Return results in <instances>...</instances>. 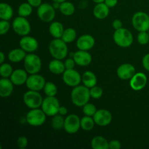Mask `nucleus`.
<instances>
[{
    "mask_svg": "<svg viewBox=\"0 0 149 149\" xmlns=\"http://www.w3.org/2000/svg\"><path fill=\"white\" fill-rule=\"evenodd\" d=\"M81 81L83 83V85L90 89L94 86L97 85V77L92 71H87L81 76Z\"/></svg>",
    "mask_w": 149,
    "mask_h": 149,
    "instance_id": "24",
    "label": "nucleus"
},
{
    "mask_svg": "<svg viewBox=\"0 0 149 149\" xmlns=\"http://www.w3.org/2000/svg\"><path fill=\"white\" fill-rule=\"evenodd\" d=\"M4 60H5V55H4V52H0V63H4Z\"/></svg>",
    "mask_w": 149,
    "mask_h": 149,
    "instance_id": "48",
    "label": "nucleus"
},
{
    "mask_svg": "<svg viewBox=\"0 0 149 149\" xmlns=\"http://www.w3.org/2000/svg\"><path fill=\"white\" fill-rule=\"evenodd\" d=\"M64 27L61 23L58 21L52 22L49 27V32L55 39H60L62 37L64 32Z\"/></svg>",
    "mask_w": 149,
    "mask_h": 149,
    "instance_id": "26",
    "label": "nucleus"
},
{
    "mask_svg": "<svg viewBox=\"0 0 149 149\" xmlns=\"http://www.w3.org/2000/svg\"><path fill=\"white\" fill-rule=\"evenodd\" d=\"M95 122L100 127H106L112 121V114L106 109H99L93 116Z\"/></svg>",
    "mask_w": 149,
    "mask_h": 149,
    "instance_id": "14",
    "label": "nucleus"
},
{
    "mask_svg": "<svg viewBox=\"0 0 149 149\" xmlns=\"http://www.w3.org/2000/svg\"><path fill=\"white\" fill-rule=\"evenodd\" d=\"M61 38L52 40L49 45V52L55 59L63 60L68 53V46Z\"/></svg>",
    "mask_w": 149,
    "mask_h": 149,
    "instance_id": "2",
    "label": "nucleus"
},
{
    "mask_svg": "<svg viewBox=\"0 0 149 149\" xmlns=\"http://www.w3.org/2000/svg\"><path fill=\"white\" fill-rule=\"evenodd\" d=\"M37 15L42 21L51 23L55 17V9L49 3H43L37 7Z\"/></svg>",
    "mask_w": 149,
    "mask_h": 149,
    "instance_id": "10",
    "label": "nucleus"
},
{
    "mask_svg": "<svg viewBox=\"0 0 149 149\" xmlns=\"http://www.w3.org/2000/svg\"><path fill=\"white\" fill-rule=\"evenodd\" d=\"M46 81L42 76L38 74H30L26 81V87L29 90H34V91H40L44 89Z\"/></svg>",
    "mask_w": 149,
    "mask_h": 149,
    "instance_id": "13",
    "label": "nucleus"
},
{
    "mask_svg": "<svg viewBox=\"0 0 149 149\" xmlns=\"http://www.w3.org/2000/svg\"><path fill=\"white\" fill-rule=\"evenodd\" d=\"M148 33H149V30H148Z\"/></svg>",
    "mask_w": 149,
    "mask_h": 149,
    "instance_id": "52",
    "label": "nucleus"
},
{
    "mask_svg": "<svg viewBox=\"0 0 149 149\" xmlns=\"http://www.w3.org/2000/svg\"><path fill=\"white\" fill-rule=\"evenodd\" d=\"M77 38V31L73 28H68L64 30L63 36L61 39L65 42V43H71L74 42Z\"/></svg>",
    "mask_w": 149,
    "mask_h": 149,
    "instance_id": "31",
    "label": "nucleus"
},
{
    "mask_svg": "<svg viewBox=\"0 0 149 149\" xmlns=\"http://www.w3.org/2000/svg\"><path fill=\"white\" fill-rule=\"evenodd\" d=\"M63 128L65 132L70 135L77 133L81 128V119L74 113L68 115L65 119Z\"/></svg>",
    "mask_w": 149,
    "mask_h": 149,
    "instance_id": "11",
    "label": "nucleus"
},
{
    "mask_svg": "<svg viewBox=\"0 0 149 149\" xmlns=\"http://www.w3.org/2000/svg\"><path fill=\"white\" fill-rule=\"evenodd\" d=\"M41 107L47 116H54L58 113L61 106H60L59 100L55 97V96L53 97L47 96L43 100Z\"/></svg>",
    "mask_w": 149,
    "mask_h": 149,
    "instance_id": "9",
    "label": "nucleus"
},
{
    "mask_svg": "<svg viewBox=\"0 0 149 149\" xmlns=\"http://www.w3.org/2000/svg\"><path fill=\"white\" fill-rule=\"evenodd\" d=\"M23 63H24L25 70L29 74H38L41 71L42 60L37 55L29 53L26 56Z\"/></svg>",
    "mask_w": 149,
    "mask_h": 149,
    "instance_id": "4",
    "label": "nucleus"
},
{
    "mask_svg": "<svg viewBox=\"0 0 149 149\" xmlns=\"http://www.w3.org/2000/svg\"><path fill=\"white\" fill-rule=\"evenodd\" d=\"M12 27L15 33L21 36H27L31 30V24L26 17L18 16L15 17L12 23Z\"/></svg>",
    "mask_w": 149,
    "mask_h": 149,
    "instance_id": "8",
    "label": "nucleus"
},
{
    "mask_svg": "<svg viewBox=\"0 0 149 149\" xmlns=\"http://www.w3.org/2000/svg\"><path fill=\"white\" fill-rule=\"evenodd\" d=\"M138 42L141 45H146L149 42V33L147 31H140L137 36Z\"/></svg>",
    "mask_w": 149,
    "mask_h": 149,
    "instance_id": "38",
    "label": "nucleus"
},
{
    "mask_svg": "<svg viewBox=\"0 0 149 149\" xmlns=\"http://www.w3.org/2000/svg\"><path fill=\"white\" fill-rule=\"evenodd\" d=\"M132 24L138 31H148L149 15L144 12H137L132 17Z\"/></svg>",
    "mask_w": 149,
    "mask_h": 149,
    "instance_id": "7",
    "label": "nucleus"
},
{
    "mask_svg": "<svg viewBox=\"0 0 149 149\" xmlns=\"http://www.w3.org/2000/svg\"><path fill=\"white\" fill-rule=\"evenodd\" d=\"M60 5H61V3L59 2H55L53 1V4H52V6L54 7V8L56 10V9H59L60 8Z\"/></svg>",
    "mask_w": 149,
    "mask_h": 149,
    "instance_id": "49",
    "label": "nucleus"
},
{
    "mask_svg": "<svg viewBox=\"0 0 149 149\" xmlns=\"http://www.w3.org/2000/svg\"><path fill=\"white\" fill-rule=\"evenodd\" d=\"M28 74L29 73L26 70L18 68V69L13 71V74L10 76V78L11 81H13V84H14V85L20 86L26 83L28 77H29Z\"/></svg>",
    "mask_w": 149,
    "mask_h": 149,
    "instance_id": "20",
    "label": "nucleus"
},
{
    "mask_svg": "<svg viewBox=\"0 0 149 149\" xmlns=\"http://www.w3.org/2000/svg\"><path fill=\"white\" fill-rule=\"evenodd\" d=\"M94 37L90 34H84L77 40V47L80 50L88 51L95 46Z\"/></svg>",
    "mask_w": 149,
    "mask_h": 149,
    "instance_id": "19",
    "label": "nucleus"
},
{
    "mask_svg": "<svg viewBox=\"0 0 149 149\" xmlns=\"http://www.w3.org/2000/svg\"><path fill=\"white\" fill-rule=\"evenodd\" d=\"M63 80L68 87H75L79 85L81 81V76L74 68L65 69L63 74Z\"/></svg>",
    "mask_w": 149,
    "mask_h": 149,
    "instance_id": "12",
    "label": "nucleus"
},
{
    "mask_svg": "<svg viewBox=\"0 0 149 149\" xmlns=\"http://www.w3.org/2000/svg\"><path fill=\"white\" fill-rule=\"evenodd\" d=\"M59 10L61 13L65 16H71L75 13V7L74 4L67 1L61 3Z\"/></svg>",
    "mask_w": 149,
    "mask_h": 149,
    "instance_id": "29",
    "label": "nucleus"
},
{
    "mask_svg": "<svg viewBox=\"0 0 149 149\" xmlns=\"http://www.w3.org/2000/svg\"><path fill=\"white\" fill-rule=\"evenodd\" d=\"M13 16V9L7 3L0 4V18L1 20H10Z\"/></svg>",
    "mask_w": 149,
    "mask_h": 149,
    "instance_id": "28",
    "label": "nucleus"
},
{
    "mask_svg": "<svg viewBox=\"0 0 149 149\" xmlns=\"http://www.w3.org/2000/svg\"><path fill=\"white\" fill-rule=\"evenodd\" d=\"M91 97L90 88L84 85H78L74 87L71 93V99L73 104L78 107H82L87 103Z\"/></svg>",
    "mask_w": 149,
    "mask_h": 149,
    "instance_id": "1",
    "label": "nucleus"
},
{
    "mask_svg": "<svg viewBox=\"0 0 149 149\" xmlns=\"http://www.w3.org/2000/svg\"><path fill=\"white\" fill-rule=\"evenodd\" d=\"M93 2L96 3V4H98V3H102V2H104L105 0H92Z\"/></svg>",
    "mask_w": 149,
    "mask_h": 149,
    "instance_id": "50",
    "label": "nucleus"
},
{
    "mask_svg": "<svg viewBox=\"0 0 149 149\" xmlns=\"http://www.w3.org/2000/svg\"><path fill=\"white\" fill-rule=\"evenodd\" d=\"M42 0H27V2L33 7H39L42 4Z\"/></svg>",
    "mask_w": 149,
    "mask_h": 149,
    "instance_id": "45",
    "label": "nucleus"
},
{
    "mask_svg": "<svg viewBox=\"0 0 149 149\" xmlns=\"http://www.w3.org/2000/svg\"><path fill=\"white\" fill-rule=\"evenodd\" d=\"M23 102L28 108L31 109L41 107L44 99L39 91L29 90L23 95Z\"/></svg>",
    "mask_w": 149,
    "mask_h": 149,
    "instance_id": "6",
    "label": "nucleus"
},
{
    "mask_svg": "<svg viewBox=\"0 0 149 149\" xmlns=\"http://www.w3.org/2000/svg\"><path fill=\"white\" fill-rule=\"evenodd\" d=\"M58 113L62 115V116H65V115L68 113V109H67V108L65 107V106H61L59 109Z\"/></svg>",
    "mask_w": 149,
    "mask_h": 149,
    "instance_id": "47",
    "label": "nucleus"
},
{
    "mask_svg": "<svg viewBox=\"0 0 149 149\" xmlns=\"http://www.w3.org/2000/svg\"><path fill=\"white\" fill-rule=\"evenodd\" d=\"M147 81V77L144 73H135V75L130 79V85L133 90L139 91L146 86Z\"/></svg>",
    "mask_w": 149,
    "mask_h": 149,
    "instance_id": "15",
    "label": "nucleus"
},
{
    "mask_svg": "<svg viewBox=\"0 0 149 149\" xmlns=\"http://www.w3.org/2000/svg\"><path fill=\"white\" fill-rule=\"evenodd\" d=\"M113 39L116 45L120 47H129L133 43L132 33L128 29L122 27L118 30H115L113 33Z\"/></svg>",
    "mask_w": 149,
    "mask_h": 149,
    "instance_id": "3",
    "label": "nucleus"
},
{
    "mask_svg": "<svg viewBox=\"0 0 149 149\" xmlns=\"http://www.w3.org/2000/svg\"><path fill=\"white\" fill-rule=\"evenodd\" d=\"M82 111L85 116H93L95 113H96V111H97V109H96L95 105L87 103L84 106H82Z\"/></svg>",
    "mask_w": 149,
    "mask_h": 149,
    "instance_id": "36",
    "label": "nucleus"
},
{
    "mask_svg": "<svg viewBox=\"0 0 149 149\" xmlns=\"http://www.w3.org/2000/svg\"><path fill=\"white\" fill-rule=\"evenodd\" d=\"M47 115L42 109H31L26 116V122L32 127H39L43 125L46 120Z\"/></svg>",
    "mask_w": 149,
    "mask_h": 149,
    "instance_id": "5",
    "label": "nucleus"
},
{
    "mask_svg": "<svg viewBox=\"0 0 149 149\" xmlns=\"http://www.w3.org/2000/svg\"><path fill=\"white\" fill-rule=\"evenodd\" d=\"M10 29V23L8 20H1L0 21V34L4 35L9 31Z\"/></svg>",
    "mask_w": 149,
    "mask_h": 149,
    "instance_id": "39",
    "label": "nucleus"
},
{
    "mask_svg": "<svg viewBox=\"0 0 149 149\" xmlns=\"http://www.w3.org/2000/svg\"><path fill=\"white\" fill-rule=\"evenodd\" d=\"M64 124H65V119L63 118V116L58 113L52 116V119L51 120V126L54 130H58L62 129L64 127Z\"/></svg>",
    "mask_w": 149,
    "mask_h": 149,
    "instance_id": "32",
    "label": "nucleus"
},
{
    "mask_svg": "<svg viewBox=\"0 0 149 149\" xmlns=\"http://www.w3.org/2000/svg\"><path fill=\"white\" fill-rule=\"evenodd\" d=\"M32 11H33V7L28 2H25L20 4L17 10L18 15L25 17L30 16L31 15Z\"/></svg>",
    "mask_w": 149,
    "mask_h": 149,
    "instance_id": "33",
    "label": "nucleus"
},
{
    "mask_svg": "<svg viewBox=\"0 0 149 149\" xmlns=\"http://www.w3.org/2000/svg\"><path fill=\"white\" fill-rule=\"evenodd\" d=\"M109 149H120L122 144L117 140H112L109 142Z\"/></svg>",
    "mask_w": 149,
    "mask_h": 149,
    "instance_id": "42",
    "label": "nucleus"
},
{
    "mask_svg": "<svg viewBox=\"0 0 149 149\" xmlns=\"http://www.w3.org/2000/svg\"><path fill=\"white\" fill-rule=\"evenodd\" d=\"M20 48L26 51V52L32 53L35 52L39 47V43L38 41L33 36H24L20 39L19 42Z\"/></svg>",
    "mask_w": 149,
    "mask_h": 149,
    "instance_id": "16",
    "label": "nucleus"
},
{
    "mask_svg": "<svg viewBox=\"0 0 149 149\" xmlns=\"http://www.w3.org/2000/svg\"><path fill=\"white\" fill-rule=\"evenodd\" d=\"M14 84L8 78H1L0 80V96L1 97H8L13 92Z\"/></svg>",
    "mask_w": 149,
    "mask_h": 149,
    "instance_id": "21",
    "label": "nucleus"
},
{
    "mask_svg": "<svg viewBox=\"0 0 149 149\" xmlns=\"http://www.w3.org/2000/svg\"><path fill=\"white\" fill-rule=\"evenodd\" d=\"M91 147L93 149H109V141L103 136H95L92 139Z\"/></svg>",
    "mask_w": 149,
    "mask_h": 149,
    "instance_id": "27",
    "label": "nucleus"
},
{
    "mask_svg": "<svg viewBox=\"0 0 149 149\" xmlns=\"http://www.w3.org/2000/svg\"><path fill=\"white\" fill-rule=\"evenodd\" d=\"M28 143H29V141H28L27 138L25 136H20L17 138V146L18 148L23 149L26 148L27 147Z\"/></svg>",
    "mask_w": 149,
    "mask_h": 149,
    "instance_id": "40",
    "label": "nucleus"
},
{
    "mask_svg": "<svg viewBox=\"0 0 149 149\" xmlns=\"http://www.w3.org/2000/svg\"><path fill=\"white\" fill-rule=\"evenodd\" d=\"M26 52L22 48H15L12 49L8 53V59L12 63H19L24 61L26 56Z\"/></svg>",
    "mask_w": 149,
    "mask_h": 149,
    "instance_id": "23",
    "label": "nucleus"
},
{
    "mask_svg": "<svg viewBox=\"0 0 149 149\" xmlns=\"http://www.w3.org/2000/svg\"><path fill=\"white\" fill-rule=\"evenodd\" d=\"M90 96H91V97H93V99H99L102 97V95H103V90H102L101 87L95 85L90 89Z\"/></svg>",
    "mask_w": 149,
    "mask_h": 149,
    "instance_id": "37",
    "label": "nucleus"
},
{
    "mask_svg": "<svg viewBox=\"0 0 149 149\" xmlns=\"http://www.w3.org/2000/svg\"><path fill=\"white\" fill-rule=\"evenodd\" d=\"M116 74L120 79H130L135 74V68L130 63H124L119 65L116 70Z\"/></svg>",
    "mask_w": 149,
    "mask_h": 149,
    "instance_id": "17",
    "label": "nucleus"
},
{
    "mask_svg": "<svg viewBox=\"0 0 149 149\" xmlns=\"http://www.w3.org/2000/svg\"><path fill=\"white\" fill-rule=\"evenodd\" d=\"M49 70L51 73L54 74H63L65 71V66L62 60L55 59L51 61L49 63Z\"/></svg>",
    "mask_w": 149,
    "mask_h": 149,
    "instance_id": "25",
    "label": "nucleus"
},
{
    "mask_svg": "<svg viewBox=\"0 0 149 149\" xmlns=\"http://www.w3.org/2000/svg\"><path fill=\"white\" fill-rule=\"evenodd\" d=\"M109 14V7L105 4V2L98 3L95 6L93 9V15L96 18L103 20L106 18Z\"/></svg>",
    "mask_w": 149,
    "mask_h": 149,
    "instance_id": "22",
    "label": "nucleus"
},
{
    "mask_svg": "<svg viewBox=\"0 0 149 149\" xmlns=\"http://www.w3.org/2000/svg\"><path fill=\"white\" fill-rule=\"evenodd\" d=\"M142 64L143 68L146 71H149V53L146 54L143 56L142 59Z\"/></svg>",
    "mask_w": 149,
    "mask_h": 149,
    "instance_id": "43",
    "label": "nucleus"
},
{
    "mask_svg": "<svg viewBox=\"0 0 149 149\" xmlns=\"http://www.w3.org/2000/svg\"><path fill=\"white\" fill-rule=\"evenodd\" d=\"M44 93L47 96L53 97L55 96L58 93V87L54 83L48 81L46 82L45 87H44Z\"/></svg>",
    "mask_w": 149,
    "mask_h": 149,
    "instance_id": "34",
    "label": "nucleus"
},
{
    "mask_svg": "<svg viewBox=\"0 0 149 149\" xmlns=\"http://www.w3.org/2000/svg\"><path fill=\"white\" fill-rule=\"evenodd\" d=\"M112 25H113V27L115 30H118V29L122 28V22L119 19H116V20H113Z\"/></svg>",
    "mask_w": 149,
    "mask_h": 149,
    "instance_id": "44",
    "label": "nucleus"
},
{
    "mask_svg": "<svg viewBox=\"0 0 149 149\" xmlns=\"http://www.w3.org/2000/svg\"><path fill=\"white\" fill-rule=\"evenodd\" d=\"M53 1H55V2H59V3H62L63 2V1H66V0H52Z\"/></svg>",
    "mask_w": 149,
    "mask_h": 149,
    "instance_id": "51",
    "label": "nucleus"
},
{
    "mask_svg": "<svg viewBox=\"0 0 149 149\" xmlns=\"http://www.w3.org/2000/svg\"><path fill=\"white\" fill-rule=\"evenodd\" d=\"M73 58L75 61L76 64L80 66L89 65L93 61L91 54L88 51L80 50V49L74 52Z\"/></svg>",
    "mask_w": 149,
    "mask_h": 149,
    "instance_id": "18",
    "label": "nucleus"
},
{
    "mask_svg": "<svg viewBox=\"0 0 149 149\" xmlns=\"http://www.w3.org/2000/svg\"><path fill=\"white\" fill-rule=\"evenodd\" d=\"M64 64H65V69H73L75 67L76 62L74 58H68L65 61Z\"/></svg>",
    "mask_w": 149,
    "mask_h": 149,
    "instance_id": "41",
    "label": "nucleus"
},
{
    "mask_svg": "<svg viewBox=\"0 0 149 149\" xmlns=\"http://www.w3.org/2000/svg\"><path fill=\"white\" fill-rule=\"evenodd\" d=\"M105 4L109 7V8H112L116 6L118 3V0H105Z\"/></svg>",
    "mask_w": 149,
    "mask_h": 149,
    "instance_id": "46",
    "label": "nucleus"
},
{
    "mask_svg": "<svg viewBox=\"0 0 149 149\" xmlns=\"http://www.w3.org/2000/svg\"><path fill=\"white\" fill-rule=\"evenodd\" d=\"M95 122L93 116H84L81 119V128L84 131H90L94 128Z\"/></svg>",
    "mask_w": 149,
    "mask_h": 149,
    "instance_id": "30",
    "label": "nucleus"
},
{
    "mask_svg": "<svg viewBox=\"0 0 149 149\" xmlns=\"http://www.w3.org/2000/svg\"><path fill=\"white\" fill-rule=\"evenodd\" d=\"M13 72V68L10 64L4 63L0 66V75L2 78H9Z\"/></svg>",
    "mask_w": 149,
    "mask_h": 149,
    "instance_id": "35",
    "label": "nucleus"
}]
</instances>
